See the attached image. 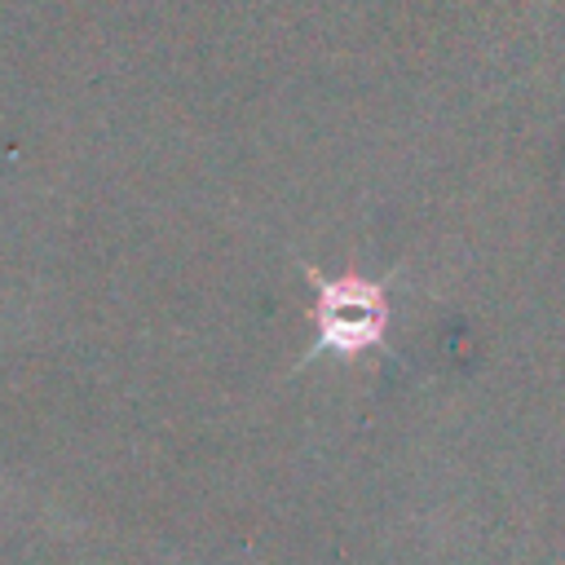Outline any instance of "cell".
I'll list each match as a JSON object with an SVG mask.
<instances>
[{
	"mask_svg": "<svg viewBox=\"0 0 565 565\" xmlns=\"http://www.w3.org/2000/svg\"><path fill=\"white\" fill-rule=\"evenodd\" d=\"M318 322H322V344L335 349H362L380 335L384 327V300L371 282L362 278H340L322 291L318 305Z\"/></svg>",
	"mask_w": 565,
	"mask_h": 565,
	"instance_id": "6da1fadb",
	"label": "cell"
}]
</instances>
